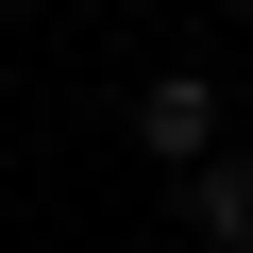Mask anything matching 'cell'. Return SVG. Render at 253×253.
Segmentation results:
<instances>
[{
	"label": "cell",
	"mask_w": 253,
	"mask_h": 253,
	"mask_svg": "<svg viewBox=\"0 0 253 253\" xmlns=\"http://www.w3.org/2000/svg\"><path fill=\"white\" fill-rule=\"evenodd\" d=\"M169 219L203 253H253V169H169Z\"/></svg>",
	"instance_id": "7a4b0ae2"
},
{
	"label": "cell",
	"mask_w": 253,
	"mask_h": 253,
	"mask_svg": "<svg viewBox=\"0 0 253 253\" xmlns=\"http://www.w3.org/2000/svg\"><path fill=\"white\" fill-rule=\"evenodd\" d=\"M236 169H253V152H236Z\"/></svg>",
	"instance_id": "3957f363"
},
{
	"label": "cell",
	"mask_w": 253,
	"mask_h": 253,
	"mask_svg": "<svg viewBox=\"0 0 253 253\" xmlns=\"http://www.w3.org/2000/svg\"><path fill=\"white\" fill-rule=\"evenodd\" d=\"M135 152H152V169H219V84H203V68H152V84H135Z\"/></svg>",
	"instance_id": "6da1fadb"
}]
</instances>
